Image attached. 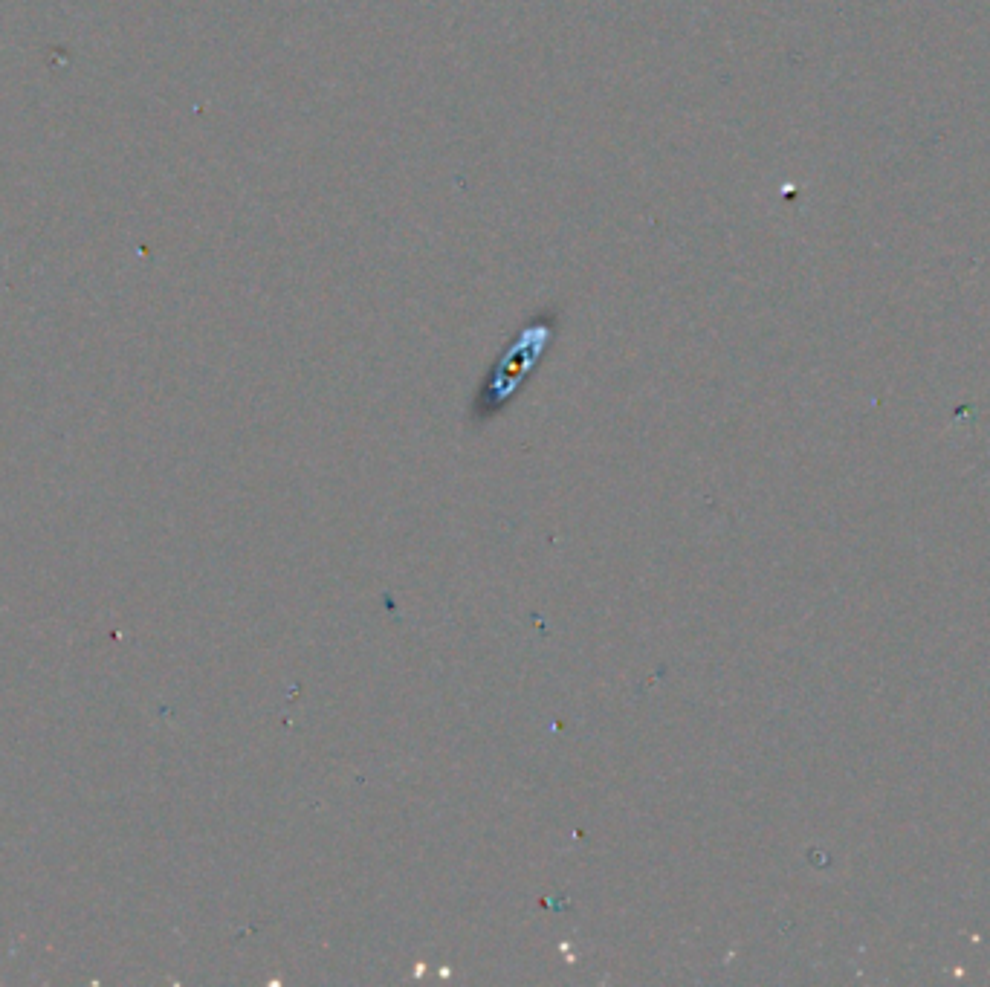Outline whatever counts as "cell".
Masks as SVG:
<instances>
[{
  "instance_id": "cell-1",
  "label": "cell",
  "mask_w": 990,
  "mask_h": 987,
  "mask_svg": "<svg viewBox=\"0 0 990 987\" xmlns=\"http://www.w3.org/2000/svg\"><path fill=\"white\" fill-rule=\"evenodd\" d=\"M556 328H559V313L556 310H542L513 336L510 348L495 362L487 383L478 394V409L481 412H498L516 394V388H522V383L533 371V365L539 362L545 348L553 342Z\"/></svg>"
}]
</instances>
